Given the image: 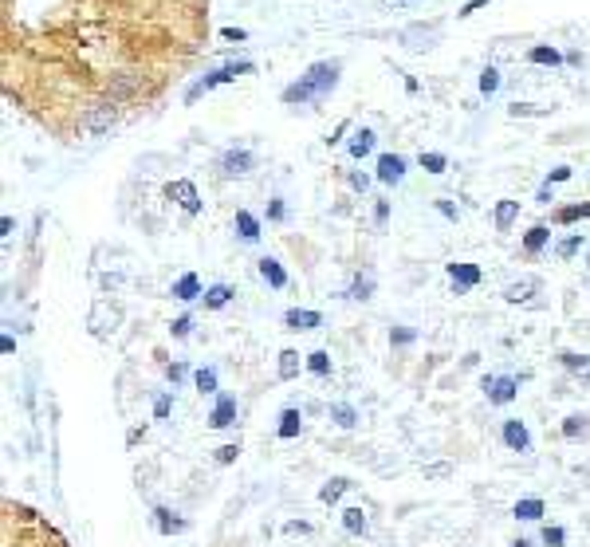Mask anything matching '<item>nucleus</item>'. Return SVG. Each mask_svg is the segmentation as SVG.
<instances>
[{"label":"nucleus","mask_w":590,"mask_h":547,"mask_svg":"<svg viewBox=\"0 0 590 547\" xmlns=\"http://www.w3.org/2000/svg\"><path fill=\"white\" fill-rule=\"evenodd\" d=\"M173 295H177L181 304H193L197 295H205V292H201V280H197L193 272H185V276H181L177 284H173Z\"/></svg>","instance_id":"nucleus-15"},{"label":"nucleus","mask_w":590,"mask_h":547,"mask_svg":"<svg viewBox=\"0 0 590 547\" xmlns=\"http://www.w3.org/2000/svg\"><path fill=\"white\" fill-rule=\"evenodd\" d=\"M437 32L433 28H429V32H422V28H410V32H406V40H410V48H413V40H425V48H429V40H433Z\"/></svg>","instance_id":"nucleus-42"},{"label":"nucleus","mask_w":590,"mask_h":547,"mask_svg":"<svg viewBox=\"0 0 590 547\" xmlns=\"http://www.w3.org/2000/svg\"><path fill=\"white\" fill-rule=\"evenodd\" d=\"M236 457H241V445H220L217 449V464H232Z\"/></svg>","instance_id":"nucleus-40"},{"label":"nucleus","mask_w":590,"mask_h":547,"mask_svg":"<svg viewBox=\"0 0 590 547\" xmlns=\"http://www.w3.org/2000/svg\"><path fill=\"white\" fill-rule=\"evenodd\" d=\"M252 166H256L252 150H225V154H220V173H225V177H241V173H248Z\"/></svg>","instance_id":"nucleus-5"},{"label":"nucleus","mask_w":590,"mask_h":547,"mask_svg":"<svg viewBox=\"0 0 590 547\" xmlns=\"http://www.w3.org/2000/svg\"><path fill=\"white\" fill-rule=\"evenodd\" d=\"M528 63H547V67H559V63H563V55H559L555 48H531V51H528Z\"/></svg>","instance_id":"nucleus-28"},{"label":"nucleus","mask_w":590,"mask_h":547,"mask_svg":"<svg viewBox=\"0 0 590 547\" xmlns=\"http://www.w3.org/2000/svg\"><path fill=\"white\" fill-rule=\"evenodd\" d=\"M193 382H197L201 394H220V390H217V370H213V366H201V370L193 374Z\"/></svg>","instance_id":"nucleus-25"},{"label":"nucleus","mask_w":590,"mask_h":547,"mask_svg":"<svg viewBox=\"0 0 590 547\" xmlns=\"http://www.w3.org/2000/svg\"><path fill=\"white\" fill-rule=\"evenodd\" d=\"M347 488H350V480H347V476H331V480H327V485L319 488V500H323V504H335V500L342 496Z\"/></svg>","instance_id":"nucleus-22"},{"label":"nucleus","mask_w":590,"mask_h":547,"mask_svg":"<svg viewBox=\"0 0 590 547\" xmlns=\"http://www.w3.org/2000/svg\"><path fill=\"white\" fill-rule=\"evenodd\" d=\"M370 292H374V276H370V272L350 280V299H370Z\"/></svg>","instance_id":"nucleus-29"},{"label":"nucleus","mask_w":590,"mask_h":547,"mask_svg":"<svg viewBox=\"0 0 590 547\" xmlns=\"http://www.w3.org/2000/svg\"><path fill=\"white\" fill-rule=\"evenodd\" d=\"M307 370H311V374H331V354H327V351H311V354H307Z\"/></svg>","instance_id":"nucleus-31"},{"label":"nucleus","mask_w":590,"mask_h":547,"mask_svg":"<svg viewBox=\"0 0 590 547\" xmlns=\"http://www.w3.org/2000/svg\"><path fill=\"white\" fill-rule=\"evenodd\" d=\"M248 71H252V63H248V60H241V63H225V67H217V71H209L205 79H197V83L185 91V103L201 98L205 91H213V87H220V83H232L236 75H248Z\"/></svg>","instance_id":"nucleus-2"},{"label":"nucleus","mask_w":590,"mask_h":547,"mask_svg":"<svg viewBox=\"0 0 590 547\" xmlns=\"http://www.w3.org/2000/svg\"><path fill=\"white\" fill-rule=\"evenodd\" d=\"M516 217H519V201H500V205H496V229H500V232L512 229Z\"/></svg>","instance_id":"nucleus-19"},{"label":"nucleus","mask_w":590,"mask_h":547,"mask_svg":"<svg viewBox=\"0 0 590 547\" xmlns=\"http://www.w3.org/2000/svg\"><path fill=\"white\" fill-rule=\"evenodd\" d=\"M350 185H354V189H366V185H370V177H366V173H350Z\"/></svg>","instance_id":"nucleus-48"},{"label":"nucleus","mask_w":590,"mask_h":547,"mask_svg":"<svg viewBox=\"0 0 590 547\" xmlns=\"http://www.w3.org/2000/svg\"><path fill=\"white\" fill-rule=\"evenodd\" d=\"M268 217H272V220H284V217H288V209H284V201H279V197L268 205Z\"/></svg>","instance_id":"nucleus-44"},{"label":"nucleus","mask_w":590,"mask_h":547,"mask_svg":"<svg viewBox=\"0 0 590 547\" xmlns=\"http://www.w3.org/2000/svg\"><path fill=\"white\" fill-rule=\"evenodd\" d=\"M114 103H95V107H87V114H83V130L87 134H103V130H110L114 126Z\"/></svg>","instance_id":"nucleus-4"},{"label":"nucleus","mask_w":590,"mask_h":547,"mask_svg":"<svg viewBox=\"0 0 590 547\" xmlns=\"http://www.w3.org/2000/svg\"><path fill=\"white\" fill-rule=\"evenodd\" d=\"M12 229H16V220H12V217L0 220V236H12Z\"/></svg>","instance_id":"nucleus-49"},{"label":"nucleus","mask_w":590,"mask_h":547,"mask_svg":"<svg viewBox=\"0 0 590 547\" xmlns=\"http://www.w3.org/2000/svg\"><path fill=\"white\" fill-rule=\"evenodd\" d=\"M284 323H288L291 331H315V327H323V315H319V311H307V307H291L288 315H284Z\"/></svg>","instance_id":"nucleus-11"},{"label":"nucleus","mask_w":590,"mask_h":547,"mask_svg":"<svg viewBox=\"0 0 590 547\" xmlns=\"http://www.w3.org/2000/svg\"><path fill=\"white\" fill-rule=\"evenodd\" d=\"M539 201H543V205H547V201H555V197H551V182L539 185Z\"/></svg>","instance_id":"nucleus-51"},{"label":"nucleus","mask_w":590,"mask_h":547,"mask_svg":"<svg viewBox=\"0 0 590 547\" xmlns=\"http://www.w3.org/2000/svg\"><path fill=\"white\" fill-rule=\"evenodd\" d=\"M445 166H449L445 154H433V150L425 154V150H422V170H429V173H445Z\"/></svg>","instance_id":"nucleus-34"},{"label":"nucleus","mask_w":590,"mask_h":547,"mask_svg":"<svg viewBox=\"0 0 590 547\" xmlns=\"http://www.w3.org/2000/svg\"><path fill=\"white\" fill-rule=\"evenodd\" d=\"M539 539H543V544H547V547H563L566 532H563V528H551V523H547V528H543V532H539Z\"/></svg>","instance_id":"nucleus-35"},{"label":"nucleus","mask_w":590,"mask_h":547,"mask_svg":"<svg viewBox=\"0 0 590 547\" xmlns=\"http://www.w3.org/2000/svg\"><path fill=\"white\" fill-rule=\"evenodd\" d=\"M229 299H232V288H229V284H213V288L205 292V307H225Z\"/></svg>","instance_id":"nucleus-27"},{"label":"nucleus","mask_w":590,"mask_h":547,"mask_svg":"<svg viewBox=\"0 0 590 547\" xmlns=\"http://www.w3.org/2000/svg\"><path fill=\"white\" fill-rule=\"evenodd\" d=\"M449 276H453V288L460 292H469V288H476L480 284V268L476 264H449Z\"/></svg>","instance_id":"nucleus-10"},{"label":"nucleus","mask_w":590,"mask_h":547,"mask_svg":"<svg viewBox=\"0 0 590 547\" xmlns=\"http://www.w3.org/2000/svg\"><path fill=\"white\" fill-rule=\"evenodd\" d=\"M401 177H406V158H398V154H382V158H378V182L398 185Z\"/></svg>","instance_id":"nucleus-9"},{"label":"nucleus","mask_w":590,"mask_h":547,"mask_svg":"<svg viewBox=\"0 0 590 547\" xmlns=\"http://www.w3.org/2000/svg\"><path fill=\"white\" fill-rule=\"evenodd\" d=\"M134 87H138V79H134V75H122L119 83H114V91H110V98H119V95H130Z\"/></svg>","instance_id":"nucleus-37"},{"label":"nucleus","mask_w":590,"mask_h":547,"mask_svg":"<svg viewBox=\"0 0 590 547\" xmlns=\"http://www.w3.org/2000/svg\"><path fill=\"white\" fill-rule=\"evenodd\" d=\"M374 220H378V225L390 220V201H378V205H374Z\"/></svg>","instance_id":"nucleus-45"},{"label":"nucleus","mask_w":590,"mask_h":547,"mask_svg":"<svg viewBox=\"0 0 590 547\" xmlns=\"http://www.w3.org/2000/svg\"><path fill=\"white\" fill-rule=\"evenodd\" d=\"M295 374H300V354L284 351L279 354V378H295Z\"/></svg>","instance_id":"nucleus-33"},{"label":"nucleus","mask_w":590,"mask_h":547,"mask_svg":"<svg viewBox=\"0 0 590 547\" xmlns=\"http://www.w3.org/2000/svg\"><path fill=\"white\" fill-rule=\"evenodd\" d=\"M232 229H236V236H241V241H260V220L252 217V213H248V209H241V213H236V220H232Z\"/></svg>","instance_id":"nucleus-13"},{"label":"nucleus","mask_w":590,"mask_h":547,"mask_svg":"<svg viewBox=\"0 0 590 547\" xmlns=\"http://www.w3.org/2000/svg\"><path fill=\"white\" fill-rule=\"evenodd\" d=\"M563 437H566V441L587 437V417H582V414H571V417H566V422H563Z\"/></svg>","instance_id":"nucleus-26"},{"label":"nucleus","mask_w":590,"mask_h":547,"mask_svg":"<svg viewBox=\"0 0 590 547\" xmlns=\"http://www.w3.org/2000/svg\"><path fill=\"white\" fill-rule=\"evenodd\" d=\"M512 547H531V539H516V544H512Z\"/></svg>","instance_id":"nucleus-54"},{"label":"nucleus","mask_w":590,"mask_h":547,"mask_svg":"<svg viewBox=\"0 0 590 547\" xmlns=\"http://www.w3.org/2000/svg\"><path fill=\"white\" fill-rule=\"evenodd\" d=\"M484 394L492 406H507V401H516L519 394V378L504 374V378H484Z\"/></svg>","instance_id":"nucleus-3"},{"label":"nucleus","mask_w":590,"mask_h":547,"mask_svg":"<svg viewBox=\"0 0 590 547\" xmlns=\"http://www.w3.org/2000/svg\"><path fill=\"white\" fill-rule=\"evenodd\" d=\"M496 87H500V71H496V67H484L480 71V91L484 95H492Z\"/></svg>","instance_id":"nucleus-36"},{"label":"nucleus","mask_w":590,"mask_h":547,"mask_svg":"<svg viewBox=\"0 0 590 547\" xmlns=\"http://www.w3.org/2000/svg\"><path fill=\"white\" fill-rule=\"evenodd\" d=\"M220 36H225V40H244V28H225Z\"/></svg>","instance_id":"nucleus-52"},{"label":"nucleus","mask_w":590,"mask_h":547,"mask_svg":"<svg viewBox=\"0 0 590 547\" xmlns=\"http://www.w3.org/2000/svg\"><path fill=\"white\" fill-rule=\"evenodd\" d=\"M559 363H563L566 370H590V354H578V351H563V354H559Z\"/></svg>","instance_id":"nucleus-32"},{"label":"nucleus","mask_w":590,"mask_h":547,"mask_svg":"<svg viewBox=\"0 0 590 547\" xmlns=\"http://www.w3.org/2000/svg\"><path fill=\"white\" fill-rule=\"evenodd\" d=\"M300 429H303V414L300 410H284V414H279V437L288 441V437H300Z\"/></svg>","instance_id":"nucleus-17"},{"label":"nucleus","mask_w":590,"mask_h":547,"mask_svg":"<svg viewBox=\"0 0 590 547\" xmlns=\"http://www.w3.org/2000/svg\"><path fill=\"white\" fill-rule=\"evenodd\" d=\"M232 422H236V398H232V394H217V406H213V414H209V426L229 429Z\"/></svg>","instance_id":"nucleus-8"},{"label":"nucleus","mask_w":590,"mask_h":547,"mask_svg":"<svg viewBox=\"0 0 590 547\" xmlns=\"http://www.w3.org/2000/svg\"><path fill=\"white\" fill-rule=\"evenodd\" d=\"M504 445L512 453H528L531 449V433H528V426H523L519 417H507L504 422Z\"/></svg>","instance_id":"nucleus-7"},{"label":"nucleus","mask_w":590,"mask_h":547,"mask_svg":"<svg viewBox=\"0 0 590 547\" xmlns=\"http://www.w3.org/2000/svg\"><path fill=\"white\" fill-rule=\"evenodd\" d=\"M166 378H169V382H173V386H177L181 378H185V366H181V363H173V366H169V370H166Z\"/></svg>","instance_id":"nucleus-46"},{"label":"nucleus","mask_w":590,"mask_h":547,"mask_svg":"<svg viewBox=\"0 0 590 547\" xmlns=\"http://www.w3.org/2000/svg\"><path fill=\"white\" fill-rule=\"evenodd\" d=\"M331 422H335L338 429H354L358 426V414H354V406H347V401H335V406H331Z\"/></svg>","instance_id":"nucleus-18"},{"label":"nucleus","mask_w":590,"mask_h":547,"mask_svg":"<svg viewBox=\"0 0 590 547\" xmlns=\"http://www.w3.org/2000/svg\"><path fill=\"white\" fill-rule=\"evenodd\" d=\"M338 83V63H311L307 75H300V83H291L284 91V103H315V98L331 95Z\"/></svg>","instance_id":"nucleus-1"},{"label":"nucleus","mask_w":590,"mask_h":547,"mask_svg":"<svg viewBox=\"0 0 590 547\" xmlns=\"http://www.w3.org/2000/svg\"><path fill=\"white\" fill-rule=\"evenodd\" d=\"M169 410H173V401H169V394H162V398L154 401V417L162 422V417H169Z\"/></svg>","instance_id":"nucleus-41"},{"label":"nucleus","mask_w":590,"mask_h":547,"mask_svg":"<svg viewBox=\"0 0 590 547\" xmlns=\"http://www.w3.org/2000/svg\"><path fill=\"white\" fill-rule=\"evenodd\" d=\"M543 500L539 496H528V500H519L516 504V520H543Z\"/></svg>","instance_id":"nucleus-23"},{"label":"nucleus","mask_w":590,"mask_h":547,"mask_svg":"<svg viewBox=\"0 0 590 547\" xmlns=\"http://www.w3.org/2000/svg\"><path fill=\"white\" fill-rule=\"evenodd\" d=\"M535 292H539V280H531V276H528V280H519V284H507L504 299H507V304H523V299H531Z\"/></svg>","instance_id":"nucleus-16"},{"label":"nucleus","mask_w":590,"mask_h":547,"mask_svg":"<svg viewBox=\"0 0 590 547\" xmlns=\"http://www.w3.org/2000/svg\"><path fill=\"white\" fill-rule=\"evenodd\" d=\"M342 528H347L350 535H366L370 520H366V512H362V508H347V512H342Z\"/></svg>","instance_id":"nucleus-20"},{"label":"nucleus","mask_w":590,"mask_h":547,"mask_svg":"<svg viewBox=\"0 0 590 547\" xmlns=\"http://www.w3.org/2000/svg\"><path fill=\"white\" fill-rule=\"evenodd\" d=\"M166 197H169V201H177L185 213H201V197H197V185H193V182H169L166 185Z\"/></svg>","instance_id":"nucleus-6"},{"label":"nucleus","mask_w":590,"mask_h":547,"mask_svg":"<svg viewBox=\"0 0 590 547\" xmlns=\"http://www.w3.org/2000/svg\"><path fill=\"white\" fill-rule=\"evenodd\" d=\"M390 339L398 342V347H406V342H413V331L410 327H398V331H390Z\"/></svg>","instance_id":"nucleus-43"},{"label":"nucleus","mask_w":590,"mask_h":547,"mask_svg":"<svg viewBox=\"0 0 590 547\" xmlns=\"http://www.w3.org/2000/svg\"><path fill=\"white\" fill-rule=\"evenodd\" d=\"M547 241H551V229H547V225H535V229L523 236V248L535 256V252H543V248H547Z\"/></svg>","instance_id":"nucleus-21"},{"label":"nucleus","mask_w":590,"mask_h":547,"mask_svg":"<svg viewBox=\"0 0 590 547\" xmlns=\"http://www.w3.org/2000/svg\"><path fill=\"white\" fill-rule=\"evenodd\" d=\"M169 331H173V339H185V335L193 331V319H189V315L173 319V323H169Z\"/></svg>","instance_id":"nucleus-38"},{"label":"nucleus","mask_w":590,"mask_h":547,"mask_svg":"<svg viewBox=\"0 0 590 547\" xmlns=\"http://www.w3.org/2000/svg\"><path fill=\"white\" fill-rule=\"evenodd\" d=\"M374 142H378V134L366 130V126H358V130L350 134V158H366V154H374Z\"/></svg>","instance_id":"nucleus-12"},{"label":"nucleus","mask_w":590,"mask_h":547,"mask_svg":"<svg viewBox=\"0 0 590 547\" xmlns=\"http://www.w3.org/2000/svg\"><path fill=\"white\" fill-rule=\"evenodd\" d=\"M425 476H449V464H433V469H425Z\"/></svg>","instance_id":"nucleus-53"},{"label":"nucleus","mask_w":590,"mask_h":547,"mask_svg":"<svg viewBox=\"0 0 590 547\" xmlns=\"http://www.w3.org/2000/svg\"><path fill=\"white\" fill-rule=\"evenodd\" d=\"M582 217H590V201L587 205H566V209H559V225H575V220H582Z\"/></svg>","instance_id":"nucleus-30"},{"label":"nucleus","mask_w":590,"mask_h":547,"mask_svg":"<svg viewBox=\"0 0 590 547\" xmlns=\"http://www.w3.org/2000/svg\"><path fill=\"white\" fill-rule=\"evenodd\" d=\"M157 516V532H166V535H173V532H185V520H177L169 508H157L154 512Z\"/></svg>","instance_id":"nucleus-24"},{"label":"nucleus","mask_w":590,"mask_h":547,"mask_svg":"<svg viewBox=\"0 0 590 547\" xmlns=\"http://www.w3.org/2000/svg\"><path fill=\"white\" fill-rule=\"evenodd\" d=\"M260 276H264L272 288H288V272H284V264H279L276 256H264V260H260Z\"/></svg>","instance_id":"nucleus-14"},{"label":"nucleus","mask_w":590,"mask_h":547,"mask_svg":"<svg viewBox=\"0 0 590 547\" xmlns=\"http://www.w3.org/2000/svg\"><path fill=\"white\" fill-rule=\"evenodd\" d=\"M566 177H571V166H559V170H551V177H547V182H566Z\"/></svg>","instance_id":"nucleus-47"},{"label":"nucleus","mask_w":590,"mask_h":547,"mask_svg":"<svg viewBox=\"0 0 590 547\" xmlns=\"http://www.w3.org/2000/svg\"><path fill=\"white\" fill-rule=\"evenodd\" d=\"M578 248H582V236H571V241H563V244H559V248H555V252L563 256V260H571V256H575Z\"/></svg>","instance_id":"nucleus-39"},{"label":"nucleus","mask_w":590,"mask_h":547,"mask_svg":"<svg viewBox=\"0 0 590 547\" xmlns=\"http://www.w3.org/2000/svg\"><path fill=\"white\" fill-rule=\"evenodd\" d=\"M0 351H4V354L16 351V339H12V335H4V339H0Z\"/></svg>","instance_id":"nucleus-50"}]
</instances>
